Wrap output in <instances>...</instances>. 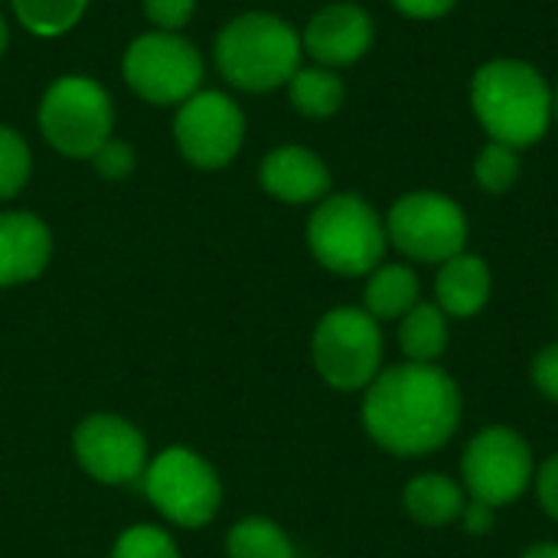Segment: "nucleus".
<instances>
[{"instance_id":"f257e3e1","label":"nucleus","mask_w":558,"mask_h":558,"mask_svg":"<svg viewBox=\"0 0 558 558\" xmlns=\"http://www.w3.org/2000/svg\"><path fill=\"white\" fill-rule=\"evenodd\" d=\"M461 405L458 383L438 363H399L366 386L363 428L396 458H425L454 438Z\"/></svg>"},{"instance_id":"f03ea898","label":"nucleus","mask_w":558,"mask_h":558,"mask_svg":"<svg viewBox=\"0 0 558 558\" xmlns=\"http://www.w3.org/2000/svg\"><path fill=\"white\" fill-rule=\"evenodd\" d=\"M471 114L487 141L513 150L536 147L553 124V82L539 65L520 56L484 59L468 85Z\"/></svg>"},{"instance_id":"7ed1b4c3","label":"nucleus","mask_w":558,"mask_h":558,"mask_svg":"<svg viewBox=\"0 0 558 558\" xmlns=\"http://www.w3.org/2000/svg\"><path fill=\"white\" fill-rule=\"evenodd\" d=\"M301 33L275 13H242L229 20L216 39V65L222 78L242 92H275L301 69Z\"/></svg>"},{"instance_id":"20e7f679","label":"nucleus","mask_w":558,"mask_h":558,"mask_svg":"<svg viewBox=\"0 0 558 558\" xmlns=\"http://www.w3.org/2000/svg\"><path fill=\"white\" fill-rule=\"evenodd\" d=\"M307 248L320 268L340 278H366L386 258V219L360 193H330L307 219Z\"/></svg>"},{"instance_id":"39448f33","label":"nucleus","mask_w":558,"mask_h":558,"mask_svg":"<svg viewBox=\"0 0 558 558\" xmlns=\"http://www.w3.org/2000/svg\"><path fill=\"white\" fill-rule=\"evenodd\" d=\"M386 219L389 245L418 265H445L468 252L471 219L464 206L441 190H412L399 196Z\"/></svg>"},{"instance_id":"423d86ee","label":"nucleus","mask_w":558,"mask_h":558,"mask_svg":"<svg viewBox=\"0 0 558 558\" xmlns=\"http://www.w3.org/2000/svg\"><path fill=\"white\" fill-rule=\"evenodd\" d=\"M311 356L327 386L366 389L383 373V327L363 307H333L314 327Z\"/></svg>"},{"instance_id":"0eeeda50","label":"nucleus","mask_w":558,"mask_h":558,"mask_svg":"<svg viewBox=\"0 0 558 558\" xmlns=\"http://www.w3.org/2000/svg\"><path fill=\"white\" fill-rule=\"evenodd\" d=\"M114 108L105 92L88 75L56 78L39 101V131L62 157L92 160L95 150L111 141Z\"/></svg>"},{"instance_id":"6e6552de","label":"nucleus","mask_w":558,"mask_h":558,"mask_svg":"<svg viewBox=\"0 0 558 558\" xmlns=\"http://www.w3.org/2000/svg\"><path fill=\"white\" fill-rule=\"evenodd\" d=\"M464 494L484 507L517 504L536 481V461L530 441L510 425H490L477 432L461 458Z\"/></svg>"},{"instance_id":"1a4fd4ad","label":"nucleus","mask_w":558,"mask_h":558,"mask_svg":"<svg viewBox=\"0 0 558 558\" xmlns=\"http://www.w3.org/2000/svg\"><path fill=\"white\" fill-rule=\"evenodd\" d=\"M144 490L157 513L183 530L206 526L222 504L216 468L190 448L160 451L144 471Z\"/></svg>"},{"instance_id":"9d476101","label":"nucleus","mask_w":558,"mask_h":558,"mask_svg":"<svg viewBox=\"0 0 558 558\" xmlns=\"http://www.w3.org/2000/svg\"><path fill=\"white\" fill-rule=\"evenodd\" d=\"M124 82L150 105H183L199 92L203 56L199 49L177 33H144L137 36L121 59Z\"/></svg>"},{"instance_id":"9b49d317","label":"nucleus","mask_w":558,"mask_h":558,"mask_svg":"<svg viewBox=\"0 0 558 558\" xmlns=\"http://www.w3.org/2000/svg\"><path fill=\"white\" fill-rule=\"evenodd\" d=\"M180 154L203 170H219L235 160L245 141V111L226 92H196L173 118Z\"/></svg>"},{"instance_id":"f8f14e48","label":"nucleus","mask_w":558,"mask_h":558,"mask_svg":"<svg viewBox=\"0 0 558 558\" xmlns=\"http://www.w3.org/2000/svg\"><path fill=\"white\" fill-rule=\"evenodd\" d=\"M72 454L78 468L108 487L137 481L147 471V441L137 425L118 415H88L72 432Z\"/></svg>"},{"instance_id":"ddd939ff","label":"nucleus","mask_w":558,"mask_h":558,"mask_svg":"<svg viewBox=\"0 0 558 558\" xmlns=\"http://www.w3.org/2000/svg\"><path fill=\"white\" fill-rule=\"evenodd\" d=\"M376 43V23L366 7L353 0H333L320 7L301 29V46L314 65L347 69L356 65Z\"/></svg>"},{"instance_id":"4468645a","label":"nucleus","mask_w":558,"mask_h":558,"mask_svg":"<svg viewBox=\"0 0 558 558\" xmlns=\"http://www.w3.org/2000/svg\"><path fill=\"white\" fill-rule=\"evenodd\" d=\"M258 180L271 199L288 203V206H307V203L317 206L324 196H330V186H333V177L324 157L304 144H281L268 150L262 160Z\"/></svg>"},{"instance_id":"2eb2a0df","label":"nucleus","mask_w":558,"mask_h":558,"mask_svg":"<svg viewBox=\"0 0 558 558\" xmlns=\"http://www.w3.org/2000/svg\"><path fill=\"white\" fill-rule=\"evenodd\" d=\"M52 258V232L33 213H0V288L36 281Z\"/></svg>"},{"instance_id":"dca6fc26","label":"nucleus","mask_w":558,"mask_h":558,"mask_svg":"<svg viewBox=\"0 0 558 558\" xmlns=\"http://www.w3.org/2000/svg\"><path fill=\"white\" fill-rule=\"evenodd\" d=\"M494 291V275L490 265L474 255V252H461L454 258H448L445 265H438L435 275V304L458 320H468L474 314H481L490 301Z\"/></svg>"},{"instance_id":"f3484780","label":"nucleus","mask_w":558,"mask_h":558,"mask_svg":"<svg viewBox=\"0 0 558 558\" xmlns=\"http://www.w3.org/2000/svg\"><path fill=\"white\" fill-rule=\"evenodd\" d=\"M422 301V281L405 262H383L366 275L363 311L376 320H402Z\"/></svg>"},{"instance_id":"a211bd4d","label":"nucleus","mask_w":558,"mask_h":558,"mask_svg":"<svg viewBox=\"0 0 558 558\" xmlns=\"http://www.w3.org/2000/svg\"><path fill=\"white\" fill-rule=\"evenodd\" d=\"M402 507L422 526H448L461 520L468 497L464 487L448 474H418L409 481L402 494Z\"/></svg>"},{"instance_id":"6ab92c4d","label":"nucleus","mask_w":558,"mask_h":558,"mask_svg":"<svg viewBox=\"0 0 558 558\" xmlns=\"http://www.w3.org/2000/svg\"><path fill=\"white\" fill-rule=\"evenodd\" d=\"M288 98L298 114L311 121L333 118L347 101V82L337 69L327 65H301L288 82Z\"/></svg>"},{"instance_id":"aec40b11","label":"nucleus","mask_w":558,"mask_h":558,"mask_svg":"<svg viewBox=\"0 0 558 558\" xmlns=\"http://www.w3.org/2000/svg\"><path fill=\"white\" fill-rule=\"evenodd\" d=\"M451 343L448 314L438 304L418 301L402 320H399V347L409 356V363H438Z\"/></svg>"},{"instance_id":"412c9836","label":"nucleus","mask_w":558,"mask_h":558,"mask_svg":"<svg viewBox=\"0 0 558 558\" xmlns=\"http://www.w3.org/2000/svg\"><path fill=\"white\" fill-rule=\"evenodd\" d=\"M226 558H294V543L278 523L265 517H248L229 530Z\"/></svg>"},{"instance_id":"4be33fe9","label":"nucleus","mask_w":558,"mask_h":558,"mask_svg":"<svg viewBox=\"0 0 558 558\" xmlns=\"http://www.w3.org/2000/svg\"><path fill=\"white\" fill-rule=\"evenodd\" d=\"M471 173H474L477 190H484L490 196H504L517 186V180L523 173V154L507 144L484 141L481 150L474 154Z\"/></svg>"},{"instance_id":"5701e85b","label":"nucleus","mask_w":558,"mask_h":558,"mask_svg":"<svg viewBox=\"0 0 558 558\" xmlns=\"http://www.w3.org/2000/svg\"><path fill=\"white\" fill-rule=\"evenodd\" d=\"M88 0H13L16 20L36 36H62L85 16Z\"/></svg>"},{"instance_id":"b1692460","label":"nucleus","mask_w":558,"mask_h":558,"mask_svg":"<svg viewBox=\"0 0 558 558\" xmlns=\"http://www.w3.org/2000/svg\"><path fill=\"white\" fill-rule=\"evenodd\" d=\"M33 170V157H29V144L23 141L20 131L0 124V199H13Z\"/></svg>"},{"instance_id":"393cba45","label":"nucleus","mask_w":558,"mask_h":558,"mask_svg":"<svg viewBox=\"0 0 558 558\" xmlns=\"http://www.w3.org/2000/svg\"><path fill=\"white\" fill-rule=\"evenodd\" d=\"M111 558H180V549H177L173 536L163 533L160 526L137 523L118 536Z\"/></svg>"},{"instance_id":"a878e982","label":"nucleus","mask_w":558,"mask_h":558,"mask_svg":"<svg viewBox=\"0 0 558 558\" xmlns=\"http://www.w3.org/2000/svg\"><path fill=\"white\" fill-rule=\"evenodd\" d=\"M92 163H95L98 177H105V180H124V177H131V170H134L137 160H134V147L131 144H124V141H105L95 150Z\"/></svg>"},{"instance_id":"bb28decb","label":"nucleus","mask_w":558,"mask_h":558,"mask_svg":"<svg viewBox=\"0 0 558 558\" xmlns=\"http://www.w3.org/2000/svg\"><path fill=\"white\" fill-rule=\"evenodd\" d=\"M196 10V0H144V13L147 20L163 29V33H177L190 23Z\"/></svg>"},{"instance_id":"cd10ccee","label":"nucleus","mask_w":558,"mask_h":558,"mask_svg":"<svg viewBox=\"0 0 558 558\" xmlns=\"http://www.w3.org/2000/svg\"><path fill=\"white\" fill-rule=\"evenodd\" d=\"M530 376H533V386H536L549 402H558V340L556 343H549L546 350L536 353Z\"/></svg>"},{"instance_id":"c85d7f7f","label":"nucleus","mask_w":558,"mask_h":558,"mask_svg":"<svg viewBox=\"0 0 558 558\" xmlns=\"http://www.w3.org/2000/svg\"><path fill=\"white\" fill-rule=\"evenodd\" d=\"M396 13H402L405 20H415V23H435V20H445L461 0H389Z\"/></svg>"},{"instance_id":"c756f323","label":"nucleus","mask_w":558,"mask_h":558,"mask_svg":"<svg viewBox=\"0 0 558 558\" xmlns=\"http://www.w3.org/2000/svg\"><path fill=\"white\" fill-rule=\"evenodd\" d=\"M536 494L543 510L558 523V454L546 458L536 471Z\"/></svg>"},{"instance_id":"7c9ffc66","label":"nucleus","mask_w":558,"mask_h":558,"mask_svg":"<svg viewBox=\"0 0 558 558\" xmlns=\"http://www.w3.org/2000/svg\"><path fill=\"white\" fill-rule=\"evenodd\" d=\"M461 523H464V530H468L471 536H487V533L494 530V523H497V510L468 500V507H464V513H461Z\"/></svg>"},{"instance_id":"2f4dec72","label":"nucleus","mask_w":558,"mask_h":558,"mask_svg":"<svg viewBox=\"0 0 558 558\" xmlns=\"http://www.w3.org/2000/svg\"><path fill=\"white\" fill-rule=\"evenodd\" d=\"M523 558H558V543H536L523 553Z\"/></svg>"},{"instance_id":"473e14b6","label":"nucleus","mask_w":558,"mask_h":558,"mask_svg":"<svg viewBox=\"0 0 558 558\" xmlns=\"http://www.w3.org/2000/svg\"><path fill=\"white\" fill-rule=\"evenodd\" d=\"M7 43H10V29H7V20H3V13H0V56L7 52Z\"/></svg>"},{"instance_id":"72a5a7b5","label":"nucleus","mask_w":558,"mask_h":558,"mask_svg":"<svg viewBox=\"0 0 558 558\" xmlns=\"http://www.w3.org/2000/svg\"><path fill=\"white\" fill-rule=\"evenodd\" d=\"M553 124L558 128V82H553Z\"/></svg>"}]
</instances>
